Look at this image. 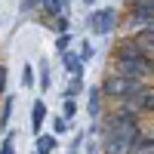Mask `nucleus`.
Here are the masks:
<instances>
[{
	"mask_svg": "<svg viewBox=\"0 0 154 154\" xmlns=\"http://www.w3.org/2000/svg\"><path fill=\"white\" fill-rule=\"evenodd\" d=\"M80 89H83V83H80V77H71V83L65 86V96H68V99H74L77 93H80Z\"/></svg>",
	"mask_w": 154,
	"mask_h": 154,
	"instance_id": "15",
	"label": "nucleus"
},
{
	"mask_svg": "<svg viewBox=\"0 0 154 154\" xmlns=\"http://www.w3.org/2000/svg\"><path fill=\"white\" fill-rule=\"evenodd\" d=\"M62 3H65V6H68V0H62Z\"/></svg>",
	"mask_w": 154,
	"mask_h": 154,
	"instance_id": "24",
	"label": "nucleus"
},
{
	"mask_svg": "<svg viewBox=\"0 0 154 154\" xmlns=\"http://www.w3.org/2000/svg\"><path fill=\"white\" fill-rule=\"evenodd\" d=\"M89 56H93V46H89V43H83V49H80V62H86Z\"/></svg>",
	"mask_w": 154,
	"mask_h": 154,
	"instance_id": "21",
	"label": "nucleus"
},
{
	"mask_svg": "<svg viewBox=\"0 0 154 154\" xmlns=\"http://www.w3.org/2000/svg\"><path fill=\"white\" fill-rule=\"evenodd\" d=\"M22 83H25V86H34V71H31L28 65H25V71H22Z\"/></svg>",
	"mask_w": 154,
	"mask_h": 154,
	"instance_id": "17",
	"label": "nucleus"
},
{
	"mask_svg": "<svg viewBox=\"0 0 154 154\" xmlns=\"http://www.w3.org/2000/svg\"><path fill=\"white\" fill-rule=\"evenodd\" d=\"M114 62H117V74H120V77H130V80H145V77H154V65L148 62V56H145L133 40L117 46Z\"/></svg>",
	"mask_w": 154,
	"mask_h": 154,
	"instance_id": "1",
	"label": "nucleus"
},
{
	"mask_svg": "<svg viewBox=\"0 0 154 154\" xmlns=\"http://www.w3.org/2000/svg\"><path fill=\"white\" fill-rule=\"evenodd\" d=\"M40 86H43V89L49 86V68H46V62L40 65Z\"/></svg>",
	"mask_w": 154,
	"mask_h": 154,
	"instance_id": "18",
	"label": "nucleus"
},
{
	"mask_svg": "<svg viewBox=\"0 0 154 154\" xmlns=\"http://www.w3.org/2000/svg\"><path fill=\"white\" fill-rule=\"evenodd\" d=\"M43 120H46V105H43V99H37L31 105V130H34V136H40Z\"/></svg>",
	"mask_w": 154,
	"mask_h": 154,
	"instance_id": "8",
	"label": "nucleus"
},
{
	"mask_svg": "<svg viewBox=\"0 0 154 154\" xmlns=\"http://www.w3.org/2000/svg\"><path fill=\"white\" fill-rule=\"evenodd\" d=\"M136 136H139V123H136L133 114L111 117L108 133H105V154H130Z\"/></svg>",
	"mask_w": 154,
	"mask_h": 154,
	"instance_id": "2",
	"label": "nucleus"
},
{
	"mask_svg": "<svg viewBox=\"0 0 154 154\" xmlns=\"http://www.w3.org/2000/svg\"><path fill=\"white\" fill-rule=\"evenodd\" d=\"M62 65H65V74H68V77H80V74H83V62H80V56L71 53V49H65V53H62Z\"/></svg>",
	"mask_w": 154,
	"mask_h": 154,
	"instance_id": "7",
	"label": "nucleus"
},
{
	"mask_svg": "<svg viewBox=\"0 0 154 154\" xmlns=\"http://www.w3.org/2000/svg\"><path fill=\"white\" fill-rule=\"evenodd\" d=\"M86 25H89V31H93V34H111L114 25H117V12H114L111 6H102V9H96V12H89Z\"/></svg>",
	"mask_w": 154,
	"mask_h": 154,
	"instance_id": "3",
	"label": "nucleus"
},
{
	"mask_svg": "<svg viewBox=\"0 0 154 154\" xmlns=\"http://www.w3.org/2000/svg\"><path fill=\"white\" fill-rule=\"evenodd\" d=\"M86 111H89V117H99V89H93V93H89V105H86Z\"/></svg>",
	"mask_w": 154,
	"mask_h": 154,
	"instance_id": "14",
	"label": "nucleus"
},
{
	"mask_svg": "<svg viewBox=\"0 0 154 154\" xmlns=\"http://www.w3.org/2000/svg\"><path fill=\"white\" fill-rule=\"evenodd\" d=\"M133 22L142 28L154 25V0H133Z\"/></svg>",
	"mask_w": 154,
	"mask_h": 154,
	"instance_id": "6",
	"label": "nucleus"
},
{
	"mask_svg": "<svg viewBox=\"0 0 154 154\" xmlns=\"http://www.w3.org/2000/svg\"><path fill=\"white\" fill-rule=\"evenodd\" d=\"M68 43H71V34H59V40H56L59 53H65V49H68Z\"/></svg>",
	"mask_w": 154,
	"mask_h": 154,
	"instance_id": "16",
	"label": "nucleus"
},
{
	"mask_svg": "<svg viewBox=\"0 0 154 154\" xmlns=\"http://www.w3.org/2000/svg\"><path fill=\"white\" fill-rule=\"evenodd\" d=\"M56 151V136H37V142H34V154H53Z\"/></svg>",
	"mask_w": 154,
	"mask_h": 154,
	"instance_id": "11",
	"label": "nucleus"
},
{
	"mask_svg": "<svg viewBox=\"0 0 154 154\" xmlns=\"http://www.w3.org/2000/svg\"><path fill=\"white\" fill-rule=\"evenodd\" d=\"M139 49H142L145 56H154V31H148V28H142V34H136V40H133Z\"/></svg>",
	"mask_w": 154,
	"mask_h": 154,
	"instance_id": "10",
	"label": "nucleus"
},
{
	"mask_svg": "<svg viewBox=\"0 0 154 154\" xmlns=\"http://www.w3.org/2000/svg\"><path fill=\"white\" fill-rule=\"evenodd\" d=\"M86 3H89V6H93V0H86Z\"/></svg>",
	"mask_w": 154,
	"mask_h": 154,
	"instance_id": "23",
	"label": "nucleus"
},
{
	"mask_svg": "<svg viewBox=\"0 0 154 154\" xmlns=\"http://www.w3.org/2000/svg\"><path fill=\"white\" fill-rule=\"evenodd\" d=\"M62 114H65V120H71L74 114H77V105H74V99L62 96Z\"/></svg>",
	"mask_w": 154,
	"mask_h": 154,
	"instance_id": "13",
	"label": "nucleus"
},
{
	"mask_svg": "<svg viewBox=\"0 0 154 154\" xmlns=\"http://www.w3.org/2000/svg\"><path fill=\"white\" fill-rule=\"evenodd\" d=\"M0 154H12V136L3 139V148H0Z\"/></svg>",
	"mask_w": 154,
	"mask_h": 154,
	"instance_id": "20",
	"label": "nucleus"
},
{
	"mask_svg": "<svg viewBox=\"0 0 154 154\" xmlns=\"http://www.w3.org/2000/svg\"><path fill=\"white\" fill-rule=\"evenodd\" d=\"M12 105H16V102H12V96H6V99H3V111H0V126H6V123H9Z\"/></svg>",
	"mask_w": 154,
	"mask_h": 154,
	"instance_id": "12",
	"label": "nucleus"
},
{
	"mask_svg": "<svg viewBox=\"0 0 154 154\" xmlns=\"http://www.w3.org/2000/svg\"><path fill=\"white\" fill-rule=\"evenodd\" d=\"M142 83V80H130V77H120V74H111L105 83H102V93L105 96H114V99H126L133 89Z\"/></svg>",
	"mask_w": 154,
	"mask_h": 154,
	"instance_id": "4",
	"label": "nucleus"
},
{
	"mask_svg": "<svg viewBox=\"0 0 154 154\" xmlns=\"http://www.w3.org/2000/svg\"><path fill=\"white\" fill-rule=\"evenodd\" d=\"M53 130H56V133L62 136V133H65V130H68V120H65V117H59V120L53 123Z\"/></svg>",
	"mask_w": 154,
	"mask_h": 154,
	"instance_id": "19",
	"label": "nucleus"
},
{
	"mask_svg": "<svg viewBox=\"0 0 154 154\" xmlns=\"http://www.w3.org/2000/svg\"><path fill=\"white\" fill-rule=\"evenodd\" d=\"M3 83H6V68L0 65V96H3Z\"/></svg>",
	"mask_w": 154,
	"mask_h": 154,
	"instance_id": "22",
	"label": "nucleus"
},
{
	"mask_svg": "<svg viewBox=\"0 0 154 154\" xmlns=\"http://www.w3.org/2000/svg\"><path fill=\"white\" fill-rule=\"evenodd\" d=\"M130 154H154V133H148V136H136Z\"/></svg>",
	"mask_w": 154,
	"mask_h": 154,
	"instance_id": "9",
	"label": "nucleus"
},
{
	"mask_svg": "<svg viewBox=\"0 0 154 154\" xmlns=\"http://www.w3.org/2000/svg\"><path fill=\"white\" fill-rule=\"evenodd\" d=\"M123 102H126L130 111H154V86H142L139 83Z\"/></svg>",
	"mask_w": 154,
	"mask_h": 154,
	"instance_id": "5",
	"label": "nucleus"
}]
</instances>
